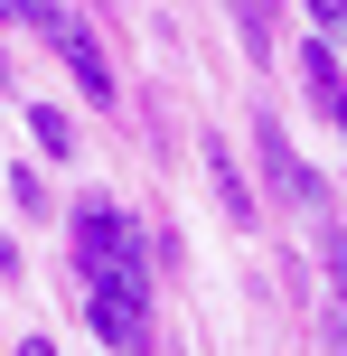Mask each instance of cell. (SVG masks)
I'll return each mask as SVG.
<instances>
[{"mask_svg":"<svg viewBox=\"0 0 347 356\" xmlns=\"http://www.w3.org/2000/svg\"><path fill=\"white\" fill-rule=\"evenodd\" d=\"M310 19H319L329 38H347V0H310Z\"/></svg>","mask_w":347,"mask_h":356,"instance_id":"obj_9","label":"cell"},{"mask_svg":"<svg viewBox=\"0 0 347 356\" xmlns=\"http://www.w3.org/2000/svg\"><path fill=\"white\" fill-rule=\"evenodd\" d=\"M329 122H338V131H347V104H338V113H329Z\"/></svg>","mask_w":347,"mask_h":356,"instance_id":"obj_13","label":"cell"},{"mask_svg":"<svg viewBox=\"0 0 347 356\" xmlns=\"http://www.w3.org/2000/svg\"><path fill=\"white\" fill-rule=\"evenodd\" d=\"M38 38H47V47H56V56L75 66V85H85V104H104V113L122 104V85H113V56L94 47V29H85L75 10H56V0H47V10H38Z\"/></svg>","mask_w":347,"mask_h":356,"instance_id":"obj_2","label":"cell"},{"mask_svg":"<svg viewBox=\"0 0 347 356\" xmlns=\"http://www.w3.org/2000/svg\"><path fill=\"white\" fill-rule=\"evenodd\" d=\"M235 29H244V47H254V56H273V38H282V0H235Z\"/></svg>","mask_w":347,"mask_h":356,"instance_id":"obj_7","label":"cell"},{"mask_svg":"<svg viewBox=\"0 0 347 356\" xmlns=\"http://www.w3.org/2000/svg\"><path fill=\"white\" fill-rule=\"evenodd\" d=\"M29 131H38V150H47V160H66V150H75V122H66L56 104H29Z\"/></svg>","mask_w":347,"mask_h":356,"instance_id":"obj_8","label":"cell"},{"mask_svg":"<svg viewBox=\"0 0 347 356\" xmlns=\"http://www.w3.org/2000/svg\"><path fill=\"white\" fill-rule=\"evenodd\" d=\"M38 10H47V0H0V19H19V29H38Z\"/></svg>","mask_w":347,"mask_h":356,"instance_id":"obj_10","label":"cell"},{"mask_svg":"<svg viewBox=\"0 0 347 356\" xmlns=\"http://www.w3.org/2000/svg\"><path fill=\"white\" fill-rule=\"evenodd\" d=\"M254 160H263V178H273V197H291L300 216H329V178H319V169L291 150V131H282L273 113L254 122Z\"/></svg>","mask_w":347,"mask_h":356,"instance_id":"obj_3","label":"cell"},{"mask_svg":"<svg viewBox=\"0 0 347 356\" xmlns=\"http://www.w3.org/2000/svg\"><path fill=\"white\" fill-rule=\"evenodd\" d=\"M300 85H310L319 113H338V104H347V66H338V47H300Z\"/></svg>","mask_w":347,"mask_h":356,"instance_id":"obj_6","label":"cell"},{"mask_svg":"<svg viewBox=\"0 0 347 356\" xmlns=\"http://www.w3.org/2000/svg\"><path fill=\"white\" fill-rule=\"evenodd\" d=\"M197 160H207V188H216V207H225V225H254V188H244V169L225 160V141H197Z\"/></svg>","mask_w":347,"mask_h":356,"instance_id":"obj_5","label":"cell"},{"mask_svg":"<svg viewBox=\"0 0 347 356\" xmlns=\"http://www.w3.org/2000/svg\"><path fill=\"white\" fill-rule=\"evenodd\" d=\"M0 94H10V56H0Z\"/></svg>","mask_w":347,"mask_h":356,"instance_id":"obj_12","label":"cell"},{"mask_svg":"<svg viewBox=\"0 0 347 356\" xmlns=\"http://www.w3.org/2000/svg\"><path fill=\"white\" fill-rule=\"evenodd\" d=\"M19 356H56V347H47V338H19Z\"/></svg>","mask_w":347,"mask_h":356,"instance_id":"obj_11","label":"cell"},{"mask_svg":"<svg viewBox=\"0 0 347 356\" xmlns=\"http://www.w3.org/2000/svg\"><path fill=\"white\" fill-rule=\"evenodd\" d=\"M141 263H150L141 225H131L113 197H85V207H75V272H85V282H141Z\"/></svg>","mask_w":347,"mask_h":356,"instance_id":"obj_1","label":"cell"},{"mask_svg":"<svg viewBox=\"0 0 347 356\" xmlns=\"http://www.w3.org/2000/svg\"><path fill=\"white\" fill-rule=\"evenodd\" d=\"M85 291H94V338H104V347H122V356H150V347H160L141 282H85Z\"/></svg>","mask_w":347,"mask_h":356,"instance_id":"obj_4","label":"cell"}]
</instances>
